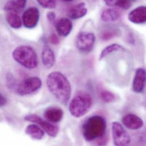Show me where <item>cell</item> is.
<instances>
[{
  "label": "cell",
  "mask_w": 146,
  "mask_h": 146,
  "mask_svg": "<svg viewBox=\"0 0 146 146\" xmlns=\"http://www.w3.org/2000/svg\"><path fill=\"white\" fill-rule=\"evenodd\" d=\"M46 83L49 91L62 104H67L72 93L71 84L63 73L52 72L47 77Z\"/></svg>",
  "instance_id": "1"
},
{
  "label": "cell",
  "mask_w": 146,
  "mask_h": 146,
  "mask_svg": "<svg viewBox=\"0 0 146 146\" xmlns=\"http://www.w3.org/2000/svg\"><path fill=\"white\" fill-rule=\"evenodd\" d=\"M106 121L100 115L88 118L82 126V134L87 142H92L104 137L106 130Z\"/></svg>",
  "instance_id": "2"
},
{
  "label": "cell",
  "mask_w": 146,
  "mask_h": 146,
  "mask_svg": "<svg viewBox=\"0 0 146 146\" xmlns=\"http://www.w3.org/2000/svg\"><path fill=\"white\" fill-rule=\"evenodd\" d=\"M12 56L18 64L27 69L33 70L38 66L37 53L29 46L22 45L17 47L13 51Z\"/></svg>",
  "instance_id": "3"
},
{
  "label": "cell",
  "mask_w": 146,
  "mask_h": 146,
  "mask_svg": "<svg viewBox=\"0 0 146 146\" xmlns=\"http://www.w3.org/2000/svg\"><path fill=\"white\" fill-rule=\"evenodd\" d=\"M93 99L90 94L84 92L77 93L71 101L69 110L75 118H80L85 115L90 109Z\"/></svg>",
  "instance_id": "4"
},
{
  "label": "cell",
  "mask_w": 146,
  "mask_h": 146,
  "mask_svg": "<svg viewBox=\"0 0 146 146\" xmlns=\"http://www.w3.org/2000/svg\"><path fill=\"white\" fill-rule=\"evenodd\" d=\"M42 85L41 79L38 77H31L25 79L17 85L15 89L16 93L20 96L31 94L38 90Z\"/></svg>",
  "instance_id": "5"
},
{
  "label": "cell",
  "mask_w": 146,
  "mask_h": 146,
  "mask_svg": "<svg viewBox=\"0 0 146 146\" xmlns=\"http://www.w3.org/2000/svg\"><path fill=\"white\" fill-rule=\"evenodd\" d=\"M96 43V36L92 33L81 32L77 36L76 45L77 48L81 52L88 54L90 52Z\"/></svg>",
  "instance_id": "6"
},
{
  "label": "cell",
  "mask_w": 146,
  "mask_h": 146,
  "mask_svg": "<svg viewBox=\"0 0 146 146\" xmlns=\"http://www.w3.org/2000/svg\"><path fill=\"white\" fill-rule=\"evenodd\" d=\"M111 130L113 143L115 146H125L130 143V135L119 122H113Z\"/></svg>",
  "instance_id": "7"
},
{
  "label": "cell",
  "mask_w": 146,
  "mask_h": 146,
  "mask_svg": "<svg viewBox=\"0 0 146 146\" xmlns=\"http://www.w3.org/2000/svg\"><path fill=\"white\" fill-rule=\"evenodd\" d=\"M25 120L34 122L39 125L42 129L51 137L55 138L59 133V128L57 126L54 125L40 118L35 114H29L25 117Z\"/></svg>",
  "instance_id": "8"
},
{
  "label": "cell",
  "mask_w": 146,
  "mask_h": 146,
  "mask_svg": "<svg viewBox=\"0 0 146 146\" xmlns=\"http://www.w3.org/2000/svg\"><path fill=\"white\" fill-rule=\"evenodd\" d=\"M39 18V9L35 7H31L24 11L22 15V23L26 28L32 29L37 26Z\"/></svg>",
  "instance_id": "9"
},
{
  "label": "cell",
  "mask_w": 146,
  "mask_h": 146,
  "mask_svg": "<svg viewBox=\"0 0 146 146\" xmlns=\"http://www.w3.org/2000/svg\"><path fill=\"white\" fill-rule=\"evenodd\" d=\"M146 83V71L143 68H138L135 72L133 82V90L137 93L143 92Z\"/></svg>",
  "instance_id": "10"
},
{
  "label": "cell",
  "mask_w": 146,
  "mask_h": 146,
  "mask_svg": "<svg viewBox=\"0 0 146 146\" xmlns=\"http://www.w3.org/2000/svg\"><path fill=\"white\" fill-rule=\"evenodd\" d=\"M122 122L126 128L133 130L140 129L144 125L143 121L133 114H128L125 115L122 118Z\"/></svg>",
  "instance_id": "11"
},
{
  "label": "cell",
  "mask_w": 146,
  "mask_h": 146,
  "mask_svg": "<svg viewBox=\"0 0 146 146\" xmlns=\"http://www.w3.org/2000/svg\"><path fill=\"white\" fill-rule=\"evenodd\" d=\"M64 115L63 110L59 107L50 106L47 108L44 111V117L48 121L51 123L60 122Z\"/></svg>",
  "instance_id": "12"
},
{
  "label": "cell",
  "mask_w": 146,
  "mask_h": 146,
  "mask_svg": "<svg viewBox=\"0 0 146 146\" xmlns=\"http://www.w3.org/2000/svg\"><path fill=\"white\" fill-rule=\"evenodd\" d=\"M129 20L134 24H144L146 21V7L145 6H139L130 12Z\"/></svg>",
  "instance_id": "13"
},
{
  "label": "cell",
  "mask_w": 146,
  "mask_h": 146,
  "mask_svg": "<svg viewBox=\"0 0 146 146\" xmlns=\"http://www.w3.org/2000/svg\"><path fill=\"white\" fill-rule=\"evenodd\" d=\"M73 25L71 21L66 18L60 19L56 24V29L58 35L62 37H67L71 33Z\"/></svg>",
  "instance_id": "14"
},
{
  "label": "cell",
  "mask_w": 146,
  "mask_h": 146,
  "mask_svg": "<svg viewBox=\"0 0 146 146\" xmlns=\"http://www.w3.org/2000/svg\"><path fill=\"white\" fill-rule=\"evenodd\" d=\"M42 60L44 66L49 69L52 68L55 63V55L52 49L45 45L42 52Z\"/></svg>",
  "instance_id": "15"
},
{
  "label": "cell",
  "mask_w": 146,
  "mask_h": 146,
  "mask_svg": "<svg viewBox=\"0 0 146 146\" xmlns=\"http://www.w3.org/2000/svg\"><path fill=\"white\" fill-rule=\"evenodd\" d=\"M88 9L84 2H81L75 5L68 11V16L72 19H80L86 15Z\"/></svg>",
  "instance_id": "16"
},
{
  "label": "cell",
  "mask_w": 146,
  "mask_h": 146,
  "mask_svg": "<svg viewBox=\"0 0 146 146\" xmlns=\"http://www.w3.org/2000/svg\"><path fill=\"white\" fill-rule=\"evenodd\" d=\"M121 15V12L117 9L108 8L102 11L101 18L104 22L111 23L120 19Z\"/></svg>",
  "instance_id": "17"
},
{
  "label": "cell",
  "mask_w": 146,
  "mask_h": 146,
  "mask_svg": "<svg viewBox=\"0 0 146 146\" xmlns=\"http://www.w3.org/2000/svg\"><path fill=\"white\" fill-rule=\"evenodd\" d=\"M25 133L34 140H41L44 136L45 131L37 124H30L26 127Z\"/></svg>",
  "instance_id": "18"
},
{
  "label": "cell",
  "mask_w": 146,
  "mask_h": 146,
  "mask_svg": "<svg viewBox=\"0 0 146 146\" xmlns=\"http://www.w3.org/2000/svg\"><path fill=\"white\" fill-rule=\"evenodd\" d=\"M27 0H8L3 9L8 11H18L23 9L26 4Z\"/></svg>",
  "instance_id": "19"
},
{
  "label": "cell",
  "mask_w": 146,
  "mask_h": 146,
  "mask_svg": "<svg viewBox=\"0 0 146 146\" xmlns=\"http://www.w3.org/2000/svg\"><path fill=\"white\" fill-rule=\"evenodd\" d=\"M137 0H104L105 4L110 7H118L124 10L129 9Z\"/></svg>",
  "instance_id": "20"
},
{
  "label": "cell",
  "mask_w": 146,
  "mask_h": 146,
  "mask_svg": "<svg viewBox=\"0 0 146 146\" xmlns=\"http://www.w3.org/2000/svg\"><path fill=\"white\" fill-rule=\"evenodd\" d=\"M6 21L8 25L13 29H19L22 24L21 18L15 11H10L6 15Z\"/></svg>",
  "instance_id": "21"
},
{
  "label": "cell",
  "mask_w": 146,
  "mask_h": 146,
  "mask_svg": "<svg viewBox=\"0 0 146 146\" xmlns=\"http://www.w3.org/2000/svg\"><path fill=\"white\" fill-rule=\"evenodd\" d=\"M125 48L118 44H111L106 47H105L101 52L100 56V60H101L105 57H106L108 55L111 54L113 52L119 51H123Z\"/></svg>",
  "instance_id": "22"
},
{
  "label": "cell",
  "mask_w": 146,
  "mask_h": 146,
  "mask_svg": "<svg viewBox=\"0 0 146 146\" xmlns=\"http://www.w3.org/2000/svg\"><path fill=\"white\" fill-rule=\"evenodd\" d=\"M119 33L118 30L115 29H108L101 33V38L103 40H108L119 35Z\"/></svg>",
  "instance_id": "23"
},
{
  "label": "cell",
  "mask_w": 146,
  "mask_h": 146,
  "mask_svg": "<svg viewBox=\"0 0 146 146\" xmlns=\"http://www.w3.org/2000/svg\"><path fill=\"white\" fill-rule=\"evenodd\" d=\"M101 100L106 103L113 102L115 99V96L110 91L103 90L100 93Z\"/></svg>",
  "instance_id": "24"
},
{
  "label": "cell",
  "mask_w": 146,
  "mask_h": 146,
  "mask_svg": "<svg viewBox=\"0 0 146 146\" xmlns=\"http://www.w3.org/2000/svg\"><path fill=\"white\" fill-rule=\"evenodd\" d=\"M38 3L46 9H54L56 5V0H36Z\"/></svg>",
  "instance_id": "25"
},
{
  "label": "cell",
  "mask_w": 146,
  "mask_h": 146,
  "mask_svg": "<svg viewBox=\"0 0 146 146\" xmlns=\"http://www.w3.org/2000/svg\"><path fill=\"white\" fill-rule=\"evenodd\" d=\"M49 40L53 44H58L59 43V39L55 34H52L50 36Z\"/></svg>",
  "instance_id": "26"
},
{
  "label": "cell",
  "mask_w": 146,
  "mask_h": 146,
  "mask_svg": "<svg viewBox=\"0 0 146 146\" xmlns=\"http://www.w3.org/2000/svg\"><path fill=\"white\" fill-rule=\"evenodd\" d=\"M47 18L50 22H53L56 18V14L53 11H50L47 14Z\"/></svg>",
  "instance_id": "27"
},
{
  "label": "cell",
  "mask_w": 146,
  "mask_h": 146,
  "mask_svg": "<svg viewBox=\"0 0 146 146\" xmlns=\"http://www.w3.org/2000/svg\"><path fill=\"white\" fill-rule=\"evenodd\" d=\"M7 103L6 98L0 93V106H5Z\"/></svg>",
  "instance_id": "28"
},
{
  "label": "cell",
  "mask_w": 146,
  "mask_h": 146,
  "mask_svg": "<svg viewBox=\"0 0 146 146\" xmlns=\"http://www.w3.org/2000/svg\"><path fill=\"white\" fill-rule=\"evenodd\" d=\"M62 1H63L64 2H72L74 0H62Z\"/></svg>",
  "instance_id": "29"
}]
</instances>
